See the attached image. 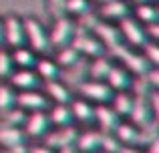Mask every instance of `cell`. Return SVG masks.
Segmentation results:
<instances>
[{
	"instance_id": "cell-38",
	"label": "cell",
	"mask_w": 159,
	"mask_h": 153,
	"mask_svg": "<svg viewBox=\"0 0 159 153\" xmlns=\"http://www.w3.org/2000/svg\"><path fill=\"white\" fill-rule=\"evenodd\" d=\"M145 79H147V83H149L151 87L159 89V69H149L147 75H145Z\"/></svg>"
},
{
	"instance_id": "cell-37",
	"label": "cell",
	"mask_w": 159,
	"mask_h": 153,
	"mask_svg": "<svg viewBox=\"0 0 159 153\" xmlns=\"http://www.w3.org/2000/svg\"><path fill=\"white\" fill-rule=\"evenodd\" d=\"M147 97H149V105H151V111H153V119L159 123V91H149Z\"/></svg>"
},
{
	"instance_id": "cell-9",
	"label": "cell",
	"mask_w": 159,
	"mask_h": 153,
	"mask_svg": "<svg viewBox=\"0 0 159 153\" xmlns=\"http://www.w3.org/2000/svg\"><path fill=\"white\" fill-rule=\"evenodd\" d=\"M77 129H75L73 125L69 127H58V131H54V133H51L48 131L47 135H44V145L51 147V149L58 151V149H65V147H70L75 145V141H77Z\"/></svg>"
},
{
	"instance_id": "cell-20",
	"label": "cell",
	"mask_w": 159,
	"mask_h": 153,
	"mask_svg": "<svg viewBox=\"0 0 159 153\" xmlns=\"http://www.w3.org/2000/svg\"><path fill=\"white\" fill-rule=\"evenodd\" d=\"M48 121H51V125H54V127H69V125H73L75 119H73V113H70V107L57 103L54 107H51Z\"/></svg>"
},
{
	"instance_id": "cell-16",
	"label": "cell",
	"mask_w": 159,
	"mask_h": 153,
	"mask_svg": "<svg viewBox=\"0 0 159 153\" xmlns=\"http://www.w3.org/2000/svg\"><path fill=\"white\" fill-rule=\"evenodd\" d=\"M101 139H103V133L101 131H83V133L77 135V141H75V145H77L79 151L83 153H93L97 149H101Z\"/></svg>"
},
{
	"instance_id": "cell-4",
	"label": "cell",
	"mask_w": 159,
	"mask_h": 153,
	"mask_svg": "<svg viewBox=\"0 0 159 153\" xmlns=\"http://www.w3.org/2000/svg\"><path fill=\"white\" fill-rule=\"evenodd\" d=\"M127 117L131 119V123L135 127H143V125L153 121V111H151V105H149L147 93L133 95V107H131Z\"/></svg>"
},
{
	"instance_id": "cell-23",
	"label": "cell",
	"mask_w": 159,
	"mask_h": 153,
	"mask_svg": "<svg viewBox=\"0 0 159 153\" xmlns=\"http://www.w3.org/2000/svg\"><path fill=\"white\" fill-rule=\"evenodd\" d=\"M87 69H89V63H87V59H83V56H79L77 59V63L75 65H70V67H66V73L65 75H61L65 81H69L70 85H75V87H79L81 85V79L83 75L87 73Z\"/></svg>"
},
{
	"instance_id": "cell-28",
	"label": "cell",
	"mask_w": 159,
	"mask_h": 153,
	"mask_svg": "<svg viewBox=\"0 0 159 153\" xmlns=\"http://www.w3.org/2000/svg\"><path fill=\"white\" fill-rule=\"evenodd\" d=\"M111 67H113V63L107 59V56H99L97 61H93V65H91L87 71H89V75L95 79V81H101V79H105L107 77V73L111 71Z\"/></svg>"
},
{
	"instance_id": "cell-24",
	"label": "cell",
	"mask_w": 159,
	"mask_h": 153,
	"mask_svg": "<svg viewBox=\"0 0 159 153\" xmlns=\"http://www.w3.org/2000/svg\"><path fill=\"white\" fill-rule=\"evenodd\" d=\"M36 56H34V51L32 48H26V47H16L14 48V55H12V63H16L20 69H32L36 65Z\"/></svg>"
},
{
	"instance_id": "cell-7",
	"label": "cell",
	"mask_w": 159,
	"mask_h": 153,
	"mask_svg": "<svg viewBox=\"0 0 159 153\" xmlns=\"http://www.w3.org/2000/svg\"><path fill=\"white\" fill-rule=\"evenodd\" d=\"M73 32H75V26L66 16H61V18H54V24L51 28V34H48V43L51 47H66L73 38Z\"/></svg>"
},
{
	"instance_id": "cell-31",
	"label": "cell",
	"mask_w": 159,
	"mask_h": 153,
	"mask_svg": "<svg viewBox=\"0 0 159 153\" xmlns=\"http://www.w3.org/2000/svg\"><path fill=\"white\" fill-rule=\"evenodd\" d=\"M91 12V2L89 0H66V14L81 16Z\"/></svg>"
},
{
	"instance_id": "cell-44",
	"label": "cell",
	"mask_w": 159,
	"mask_h": 153,
	"mask_svg": "<svg viewBox=\"0 0 159 153\" xmlns=\"http://www.w3.org/2000/svg\"><path fill=\"white\" fill-rule=\"evenodd\" d=\"M61 153H77V149H75V145H70V147H65V149H58Z\"/></svg>"
},
{
	"instance_id": "cell-35",
	"label": "cell",
	"mask_w": 159,
	"mask_h": 153,
	"mask_svg": "<svg viewBox=\"0 0 159 153\" xmlns=\"http://www.w3.org/2000/svg\"><path fill=\"white\" fill-rule=\"evenodd\" d=\"M145 51V59L149 61L151 65H155L159 69V44H153V43H145L143 47H141Z\"/></svg>"
},
{
	"instance_id": "cell-6",
	"label": "cell",
	"mask_w": 159,
	"mask_h": 153,
	"mask_svg": "<svg viewBox=\"0 0 159 153\" xmlns=\"http://www.w3.org/2000/svg\"><path fill=\"white\" fill-rule=\"evenodd\" d=\"M51 121H48V113H44L43 109L39 111H32L30 115H26L24 119V133L26 137H32V139H39V137H44V135L51 131Z\"/></svg>"
},
{
	"instance_id": "cell-10",
	"label": "cell",
	"mask_w": 159,
	"mask_h": 153,
	"mask_svg": "<svg viewBox=\"0 0 159 153\" xmlns=\"http://www.w3.org/2000/svg\"><path fill=\"white\" fill-rule=\"evenodd\" d=\"M119 30H121V36H123L129 44H133V47H143V44L147 43V30H143L141 24L133 18L123 16Z\"/></svg>"
},
{
	"instance_id": "cell-32",
	"label": "cell",
	"mask_w": 159,
	"mask_h": 153,
	"mask_svg": "<svg viewBox=\"0 0 159 153\" xmlns=\"http://www.w3.org/2000/svg\"><path fill=\"white\" fill-rule=\"evenodd\" d=\"M16 105V95L14 91L10 89V87L6 85H0V113L6 109H10V107Z\"/></svg>"
},
{
	"instance_id": "cell-26",
	"label": "cell",
	"mask_w": 159,
	"mask_h": 153,
	"mask_svg": "<svg viewBox=\"0 0 159 153\" xmlns=\"http://www.w3.org/2000/svg\"><path fill=\"white\" fill-rule=\"evenodd\" d=\"M113 109H115V113L119 115V117H127L129 111H131L133 107V95H129L127 91H119L117 95H113Z\"/></svg>"
},
{
	"instance_id": "cell-43",
	"label": "cell",
	"mask_w": 159,
	"mask_h": 153,
	"mask_svg": "<svg viewBox=\"0 0 159 153\" xmlns=\"http://www.w3.org/2000/svg\"><path fill=\"white\" fill-rule=\"evenodd\" d=\"M147 34H151V36H155V38H159V24H155V22H153L151 26H149Z\"/></svg>"
},
{
	"instance_id": "cell-22",
	"label": "cell",
	"mask_w": 159,
	"mask_h": 153,
	"mask_svg": "<svg viewBox=\"0 0 159 153\" xmlns=\"http://www.w3.org/2000/svg\"><path fill=\"white\" fill-rule=\"evenodd\" d=\"M99 12L103 18H123L129 14V4L125 0H109V2H103Z\"/></svg>"
},
{
	"instance_id": "cell-8",
	"label": "cell",
	"mask_w": 159,
	"mask_h": 153,
	"mask_svg": "<svg viewBox=\"0 0 159 153\" xmlns=\"http://www.w3.org/2000/svg\"><path fill=\"white\" fill-rule=\"evenodd\" d=\"M2 32H4V43L12 48L22 47L24 40H26L22 20L16 18V16H6V18L2 20Z\"/></svg>"
},
{
	"instance_id": "cell-2",
	"label": "cell",
	"mask_w": 159,
	"mask_h": 153,
	"mask_svg": "<svg viewBox=\"0 0 159 153\" xmlns=\"http://www.w3.org/2000/svg\"><path fill=\"white\" fill-rule=\"evenodd\" d=\"M109 52H111L113 56H117V59L125 65V69H127L129 73H133V75H137V77H145L147 71L151 69L149 67V61L145 59V56L131 52L129 48H125V44H119V47H115Z\"/></svg>"
},
{
	"instance_id": "cell-33",
	"label": "cell",
	"mask_w": 159,
	"mask_h": 153,
	"mask_svg": "<svg viewBox=\"0 0 159 153\" xmlns=\"http://www.w3.org/2000/svg\"><path fill=\"white\" fill-rule=\"evenodd\" d=\"M101 149L105 151V153H119V149H121V141H119V139H117L113 133H103Z\"/></svg>"
},
{
	"instance_id": "cell-39",
	"label": "cell",
	"mask_w": 159,
	"mask_h": 153,
	"mask_svg": "<svg viewBox=\"0 0 159 153\" xmlns=\"http://www.w3.org/2000/svg\"><path fill=\"white\" fill-rule=\"evenodd\" d=\"M2 153H28V147L26 143H22V145H14V147H6Z\"/></svg>"
},
{
	"instance_id": "cell-14",
	"label": "cell",
	"mask_w": 159,
	"mask_h": 153,
	"mask_svg": "<svg viewBox=\"0 0 159 153\" xmlns=\"http://www.w3.org/2000/svg\"><path fill=\"white\" fill-rule=\"evenodd\" d=\"M26 143V133L22 127H14V125H2L0 123V147H14V145H22Z\"/></svg>"
},
{
	"instance_id": "cell-34",
	"label": "cell",
	"mask_w": 159,
	"mask_h": 153,
	"mask_svg": "<svg viewBox=\"0 0 159 153\" xmlns=\"http://www.w3.org/2000/svg\"><path fill=\"white\" fill-rule=\"evenodd\" d=\"M12 56L0 48V79H8L12 75Z\"/></svg>"
},
{
	"instance_id": "cell-41",
	"label": "cell",
	"mask_w": 159,
	"mask_h": 153,
	"mask_svg": "<svg viewBox=\"0 0 159 153\" xmlns=\"http://www.w3.org/2000/svg\"><path fill=\"white\" fill-rule=\"evenodd\" d=\"M147 153H159V137H155L151 143L147 145Z\"/></svg>"
},
{
	"instance_id": "cell-25",
	"label": "cell",
	"mask_w": 159,
	"mask_h": 153,
	"mask_svg": "<svg viewBox=\"0 0 159 153\" xmlns=\"http://www.w3.org/2000/svg\"><path fill=\"white\" fill-rule=\"evenodd\" d=\"M34 69H36V75L43 77L44 81H54V79H58V75H61V67L54 61H48V59L36 61Z\"/></svg>"
},
{
	"instance_id": "cell-3",
	"label": "cell",
	"mask_w": 159,
	"mask_h": 153,
	"mask_svg": "<svg viewBox=\"0 0 159 153\" xmlns=\"http://www.w3.org/2000/svg\"><path fill=\"white\" fill-rule=\"evenodd\" d=\"M70 47L77 48L79 52H83V55H87V56H101L103 52H105V47H103L101 40H99L97 36L89 34V32L81 26L75 28L73 38H70Z\"/></svg>"
},
{
	"instance_id": "cell-15",
	"label": "cell",
	"mask_w": 159,
	"mask_h": 153,
	"mask_svg": "<svg viewBox=\"0 0 159 153\" xmlns=\"http://www.w3.org/2000/svg\"><path fill=\"white\" fill-rule=\"evenodd\" d=\"M70 113H73V119L79 123H85V125H89V123L95 121V107L91 105L87 99H77V101H70Z\"/></svg>"
},
{
	"instance_id": "cell-46",
	"label": "cell",
	"mask_w": 159,
	"mask_h": 153,
	"mask_svg": "<svg viewBox=\"0 0 159 153\" xmlns=\"http://www.w3.org/2000/svg\"><path fill=\"white\" fill-rule=\"evenodd\" d=\"M133 2H137V4H141V2H147V0H133Z\"/></svg>"
},
{
	"instance_id": "cell-1",
	"label": "cell",
	"mask_w": 159,
	"mask_h": 153,
	"mask_svg": "<svg viewBox=\"0 0 159 153\" xmlns=\"http://www.w3.org/2000/svg\"><path fill=\"white\" fill-rule=\"evenodd\" d=\"M22 26H24V36L28 38L32 51H34V52H43V55H48L52 47H51V43H48V34L44 32L43 24H40L36 18H24Z\"/></svg>"
},
{
	"instance_id": "cell-40",
	"label": "cell",
	"mask_w": 159,
	"mask_h": 153,
	"mask_svg": "<svg viewBox=\"0 0 159 153\" xmlns=\"http://www.w3.org/2000/svg\"><path fill=\"white\" fill-rule=\"evenodd\" d=\"M28 153H54V149H51L47 145H39V147H30Z\"/></svg>"
},
{
	"instance_id": "cell-18",
	"label": "cell",
	"mask_w": 159,
	"mask_h": 153,
	"mask_svg": "<svg viewBox=\"0 0 159 153\" xmlns=\"http://www.w3.org/2000/svg\"><path fill=\"white\" fill-rule=\"evenodd\" d=\"M10 81H12V85L20 91H30V89H36V87H39V75H36L32 69H20V71L12 73Z\"/></svg>"
},
{
	"instance_id": "cell-29",
	"label": "cell",
	"mask_w": 159,
	"mask_h": 153,
	"mask_svg": "<svg viewBox=\"0 0 159 153\" xmlns=\"http://www.w3.org/2000/svg\"><path fill=\"white\" fill-rule=\"evenodd\" d=\"M81 56V52L77 51V48H73L70 44H66V47H61V51H58L57 55V65L58 67H70V65L77 63V59Z\"/></svg>"
},
{
	"instance_id": "cell-13",
	"label": "cell",
	"mask_w": 159,
	"mask_h": 153,
	"mask_svg": "<svg viewBox=\"0 0 159 153\" xmlns=\"http://www.w3.org/2000/svg\"><path fill=\"white\" fill-rule=\"evenodd\" d=\"M16 105L24 111H39V109H47L48 101L44 95L34 93V89H30V91H22V93L16 95Z\"/></svg>"
},
{
	"instance_id": "cell-12",
	"label": "cell",
	"mask_w": 159,
	"mask_h": 153,
	"mask_svg": "<svg viewBox=\"0 0 159 153\" xmlns=\"http://www.w3.org/2000/svg\"><path fill=\"white\" fill-rule=\"evenodd\" d=\"M93 30H95V34H97V38L103 43V47L109 48V51H113V48L119 47V44H123V36H121V30H119L117 26H113V24L97 22Z\"/></svg>"
},
{
	"instance_id": "cell-21",
	"label": "cell",
	"mask_w": 159,
	"mask_h": 153,
	"mask_svg": "<svg viewBox=\"0 0 159 153\" xmlns=\"http://www.w3.org/2000/svg\"><path fill=\"white\" fill-rule=\"evenodd\" d=\"M117 139L121 141V145H133V147H139V127H135L133 123L125 125V123H119V127L115 129Z\"/></svg>"
},
{
	"instance_id": "cell-36",
	"label": "cell",
	"mask_w": 159,
	"mask_h": 153,
	"mask_svg": "<svg viewBox=\"0 0 159 153\" xmlns=\"http://www.w3.org/2000/svg\"><path fill=\"white\" fill-rule=\"evenodd\" d=\"M48 10L54 18L66 16V0H48Z\"/></svg>"
},
{
	"instance_id": "cell-19",
	"label": "cell",
	"mask_w": 159,
	"mask_h": 153,
	"mask_svg": "<svg viewBox=\"0 0 159 153\" xmlns=\"http://www.w3.org/2000/svg\"><path fill=\"white\" fill-rule=\"evenodd\" d=\"M44 89H47L48 97H51L54 103H61V105H69V103L73 101V93H70V89L65 85V83L57 81V79H54V81H47Z\"/></svg>"
},
{
	"instance_id": "cell-27",
	"label": "cell",
	"mask_w": 159,
	"mask_h": 153,
	"mask_svg": "<svg viewBox=\"0 0 159 153\" xmlns=\"http://www.w3.org/2000/svg\"><path fill=\"white\" fill-rule=\"evenodd\" d=\"M24 119H26V111L20 109L18 105H16V107H10V109H6V111H2V113H0V123H2V125L20 127V125H24Z\"/></svg>"
},
{
	"instance_id": "cell-5",
	"label": "cell",
	"mask_w": 159,
	"mask_h": 153,
	"mask_svg": "<svg viewBox=\"0 0 159 153\" xmlns=\"http://www.w3.org/2000/svg\"><path fill=\"white\" fill-rule=\"evenodd\" d=\"M79 93L83 95V99L87 101H95V103H107L113 99V89L103 81H83L77 87Z\"/></svg>"
},
{
	"instance_id": "cell-42",
	"label": "cell",
	"mask_w": 159,
	"mask_h": 153,
	"mask_svg": "<svg viewBox=\"0 0 159 153\" xmlns=\"http://www.w3.org/2000/svg\"><path fill=\"white\" fill-rule=\"evenodd\" d=\"M119 153H143V151H139L137 147H133V145H121Z\"/></svg>"
},
{
	"instance_id": "cell-30",
	"label": "cell",
	"mask_w": 159,
	"mask_h": 153,
	"mask_svg": "<svg viewBox=\"0 0 159 153\" xmlns=\"http://www.w3.org/2000/svg\"><path fill=\"white\" fill-rule=\"evenodd\" d=\"M135 14H137V18H139L141 22H147V24H153V22L159 18L157 8H153L151 4H147V2H141L139 6H137Z\"/></svg>"
},
{
	"instance_id": "cell-17",
	"label": "cell",
	"mask_w": 159,
	"mask_h": 153,
	"mask_svg": "<svg viewBox=\"0 0 159 153\" xmlns=\"http://www.w3.org/2000/svg\"><path fill=\"white\" fill-rule=\"evenodd\" d=\"M105 81L113 91H127L133 85V79L129 77V71L127 69H121V67H111Z\"/></svg>"
},
{
	"instance_id": "cell-45",
	"label": "cell",
	"mask_w": 159,
	"mask_h": 153,
	"mask_svg": "<svg viewBox=\"0 0 159 153\" xmlns=\"http://www.w3.org/2000/svg\"><path fill=\"white\" fill-rule=\"evenodd\" d=\"M4 43V32H2V20H0V47H2Z\"/></svg>"
},
{
	"instance_id": "cell-47",
	"label": "cell",
	"mask_w": 159,
	"mask_h": 153,
	"mask_svg": "<svg viewBox=\"0 0 159 153\" xmlns=\"http://www.w3.org/2000/svg\"><path fill=\"white\" fill-rule=\"evenodd\" d=\"M99 2H109V0H99Z\"/></svg>"
},
{
	"instance_id": "cell-11",
	"label": "cell",
	"mask_w": 159,
	"mask_h": 153,
	"mask_svg": "<svg viewBox=\"0 0 159 153\" xmlns=\"http://www.w3.org/2000/svg\"><path fill=\"white\" fill-rule=\"evenodd\" d=\"M119 115L115 113L113 107H107L105 103H101L99 107H95V121L101 127V133H115V129L119 127Z\"/></svg>"
}]
</instances>
